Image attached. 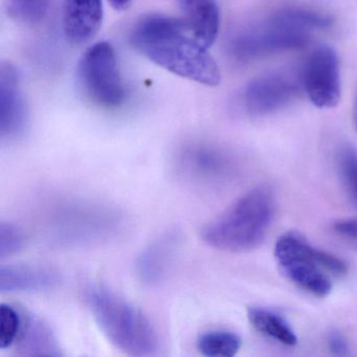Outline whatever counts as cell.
Wrapping results in <instances>:
<instances>
[{"mask_svg":"<svg viewBox=\"0 0 357 357\" xmlns=\"http://www.w3.org/2000/svg\"><path fill=\"white\" fill-rule=\"evenodd\" d=\"M131 43L139 53L172 74L191 81L217 86L220 70L208 47L198 43L183 20L151 15L137 22Z\"/></svg>","mask_w":357,"mask_h":357,"instance_id":"1","label":"cell"},{"mask_svg":"<svg viewBox=\"0 0 357 357\" xmlns=\"http://www.w3.org/2000/svg\"><path fill=\"white\" fill-rule=\"evenodd\" d=\"M275 211V198L271 188H255L204 225L202 240L215 250L250 252L264 241Z\"/></svg>","mask_w":357,"mask_h":357,"instance_id":"2","label":"cell"},{"mask_svg":"<svg viewBox=\"0 0 357 357\" xmlns=\"http://www.w3.org/2000/svg\"><path fill=\"white\" fill-rule=\"evenodd\" d=\"M85 302L106 337L130 356H153L160 349L158 332L143 311L102 285L85 290Z\"/></svg>","mask_w":357,"mask_h":357,"instance_id":"3","label":"cell"},{"mask_svg":"<svg viewBox=\"0 0 357 357\" xmlns=\"http://www.w3.org/2000/svg\"><path fill=\"white\" fill-rule=\"evenodd\" d=\"M119 211L89 200H64L47 211L43 229L49 241L60 246H86L112 239L120 231Z\"/></svg>","mask_w":357,"mask_h":357,"instance_id":"4","label":"cell"},{"mask_svg":"<svg viewBox=\"0 0 357 357\" xmlns=\"http://www.w3.org/2000/svg\"><path fill=\"white\" fill-rule=\"evenodd\" d=\"M275 257L290 282L319 298L331 292V277H340L348 271L342 259L314 248L296 233L284 234L277 240Z\"/></svg>","mask_w":357,"mask_h":357,"instance_id":"5","label":"cell"},{"mask_svg":"<svg viewBox=\"0 0 357 357\" xmlns=\"http://www.w3.org/2000/svg\"><path fill=\"white\" fill-rule=\"evenodd\" d=\"M79 77L87 95L104 107H118L125 99L116 51L106 41L91 45L79 64Z\"/></svg>","mask_w":357,"mask_h":357,"instance_id":"6","label":"cell"},{"mask_svg":"<svg viewBox=\"0 0 357 357\" xmlns=\"http://www.w3.org/2000/svg\"><path fill=\"white\" fill-rule=\"evenodd\" d=\"M308 31L282 20L279 15L266 24L238 35L231 43V53L238 59H258L281 52L301 49L309 43Z\"/></svg>","mask_w":357,"mask_h":357,"instance_id":"7","label":"cell"},{"mask_svg":"<svg viewBox=\"0 0 357 357\" xmlns=\"http://www.w3.org/2000/svg\"><path fill=\"white\" fill-rule=\"evenodd\" d=\"M301 80L309 100L317 108L329 109L340 103V62L331 47L323 45L309 55Z\"/></svg>","mask_w":357,"mask_h":357,"instance_id":"8","label":"cell"},{"mask_svg":"<svg viewBox=\"0 0 357 357\" xmlns=\"http://www.w3.org/2000/svg\"><path fill=\"white\" fill-rule=\"evenodd\" d=\"M302 80L283 73H273L254 79L244 91L246 109L254 116H264L283 109L294 101Z\"/></svg>","mask_w":357,"mask_h":357,"instance_id":"9","label":"cell"},{"mask_svg":"<svg viewBox=\"0 0 357 357\" xmlns=\"http://www.w3.org/2000/svg\"><path fill=\"white\" fill-rule=\"evenodd\" d=\"M173 165L179 176L194 185H206L218 181L229 169V158L223 152L199 144L181 148Z\"/></svg>","mask_w":357,"mask_h":357,"instance_id":"10","label":"cell"},{"mask_svg":"<svg viewBox=\"0 0 357 357\" xmlns=\"http://www.w3.org/2000/svg\"><path fill=\"white\" fill-rule=\"evenodd\" d=\"M28 110L20 75L11 63L0 68V135L3 139L22 137L28 126Z\"/></svg>","mask_w":357,"mask_h":357,"instance_id":"11","label":"cell"},{"mask_svg":"<svg viewBox=\"0 0 357 357\" xmlns=\"http://www.w3.org/2000/svg\"><path fill=\"white\" fill-rule=\"evenodd\" d=\"M178 234H162L146 246L135 261V273L139 281L147 286L162 283L170 271L179 248Z\"/></svg>","mask_w":357,"mask_h":357,"instance_id":"12","label":"cell"},{"mask_svg":"<svg viewBox=\"0 0 357 357\" xmlns=\"http://www.w3.org/2000/svg\"><path fill=\"white\" fill-rule=\"evenodd\" d=\"M102 0H64L62 26L66 38L73 45L89 43L103 22Z\"/></svg>","mask_w":357,"mask_h":357,"instance_id":"13","label":"cell"},{"mask_svg":"<svg viewBox=\"0 0 357 357\" xmlns=\"http://www.w3.org/2000/svg\"><path fill=\"white\" fill-rule=\"evenodd\" d=\"M61 275L52 267L34 264H10L0 267V291L43 292L59 285Z\"/></svg>","mask_w":357,"mask_h":357,"instance_id":"14","label":"cell"},{"mask_svg":"<svg viewBox=\"0 0 357 357\" xmlns=\"http://www.w3.org/2000/svg\"><path fill=\"white\" fill-rule=\"evenodd\" d=\"M22 329L14 344L20 356H62L61 347L52 328L40 317L22 309Z\"/></svg>","mask_w":357,"mask_h":357,"instance_id":"15","label":"cell"},{"mask_svg":"<svg viewBox=\"0 0 357 357\" xmlns=\"http://www.w3.org/2000/svg\"><path fill=\"white\" fill-rule=\"evenodd\" d=\"M190 33L206 47L216 41L220 28V11L215 0H178Z\"/></svg>","mask_w":357,"mask_h":357,"instance_id":"16","label":"cell"},{"mask_svg":"<svg viewBox=\"0 0 357 357\" xmlns=\"http://www.w3.org/2000/svg\"><path fill=\"white\" fill-rule=\"evenodd\" d=\"M248 317L252 327L260 333L285 346L292 347L298 344L296 333L281 315L267 309L255 307L248 309Z\"/></svg>","mask_w":357,"mask_h":357,"instance_id":"17","label":"cell"},{"mask_svg":"<svg viewBox=\"0 0 357 357\" xmlns=\"http://www.w3.org/2000/svg\"><path fill=\"white\" fill-rule=\"evenodd\" d=\"M241 344V338L229 331L206 332L197 340L198 351L200 354L208 357L235 356Z\"/></svg>","mask_w":357,"mask_h":357,"instance_id":"18","label":"cell"},{"mask_svg":"<svg viewBox=\"0 0 357 357\" xmlns=\"http://www.w3.org/2000/svg\"><path fill=\"white\" fill-rule=\"evenodd\" d=\"M337 162L349 202L357 208V150L349 145L340 148Z\"/></svg>","mask_w":357,"mask_h":357,"instance_id":"19","label":"cell"},{"mask_svg":"<svg viewBox=\"0 0 357 357\" xmlns=\"http://www.w3.org/2000/svg\"><path fill=\"white\" fill-rule=\"evenodd\" d=\"M22 309L10 304L0 305V349L11 348L22 329Z\"/></svg>","mask_w":357,"mask_h":357,"instance_id":"20","label":"cell"},{"mask_svg":"<svg viewBox=\"0 0 357 357\" xmlns=\"http://www.w3.org/2000/svg\"><path fill=\"white\" fill-rule=\"evenodd\" d=\"M51 0H7L12 18L24 24H36L45 18Z\"/></svg>","mask_w":357,"mask_h":357,"instance_id":"21","label":"cell"},{"mask_svg":"<svg viewBox=\"0 0 357 357\" xmlns=\"http://www.w3.org/2000/svg\"><path fill=\"white\" fill-rule=\"evenodd\" d=\"M26 244V235L20 225L12 222L0 223V258L17 254Z\"/></svg>","mask_w":357,"mask_h":357,"instance_id":"22","label":"cell"},{"mask_svg":"<svg viewBox=\"0 0 357 357\" xmlns=\"http://www.w3.org/2000/svg\"><path fill=\"white\" fill-rule=\"evenodd\" d=\"M278 15L289 22L292 26H298L305 31L315 30V29H325L331 24V20L327 16L321 15L315 12L307 10L289 9L278 13Z\"/></svg>","mask_w":357,"mask_h":357,"instance_id":"23","label":"cell"},{"mask_svg":"<svg viewBox=\"0 0 357 357\" xmlns=\"http://www.w3.org/2000/svg\"><path fill=\"white\" fill-rule=\"evenodd\" d=\"M328 348L330 352L335 356H347L349 355L350 347L348 340L340 332L333 331L328 336Z\"/></svg>","mask_w":357,"mask_h":357,"instance_id":"24","label":"cell"},{"mask_svg":"<svg viewBox=\"0 0 357 357\" xmlns=\"http://www.w3.org/2000/svg\"><path fill=\"white\" fill-rule=\"evenodd\" d=\"M333 229L338 235L357 241V217L336 221Z\"/></svg>","mask_w":357,"mask_h":357,"instance_id":"25","label":"cell"},{"mask_svg":"<svg viewBox=\"0 0 357 357\" xmlns=\"http://www.w3.org/2000/svg\"><path fill=\"white\" fill-rule=\"evenodd\" d=\"M112 7L116 11H123L128 9L129 6L132 3V0H108Z\"/></svg>","mask_w":357,"mask_h":357,"instance_id":"26","label":"cell"},{"mask_svg":"<svg viewBox=\"0 0 357 357\" xmlns=\"http://www.w3.org/2000/svg\"><path fill=\"white\" fill-rule=\"evenodd\" d=\"M353 126H354L355 131H357V99L355 103L354 112H353Z\"/></svg>","mask_w":357,"mask_h":357,"instance_id":"27","label":"cell"}]
</instances>
